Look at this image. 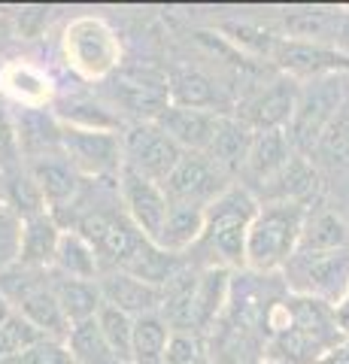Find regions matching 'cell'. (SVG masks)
I'll use <instances>...</instances> for the list:
<instances>
[{
    "label": "cell",
    "mask_w": 349,
    "mask_h": 364,
    "mask_svg": "<svg viewBox=\"0 0 349 364\" xmlns=\"http://www.w3.org/2000/svg\"><path fill=\"white\" fill-rule=\"evenodd\" d=\"M100 337L107 340L109 352L119 358V364H131V343H134V318L116 306L104 304L95 316Z\"/></svg>",
    "instance_id": "f546056e"
},
{
    "label": "cell",
    "mask_w": 349,
    "mask_h": 364,
    "mask_svg": "<svg viewBox=\"0 0 349 364\" xmlns=\"http://www.w3.org/2000/svg\"><path fill=\"white\" fill-rule=\"evenodd\" d=\"M64 346H67V352H70L73 364H119V358L109 352L107 340L100 337L95 318L80 322V325H70V334H67Z\"/></svg>",
    "instance_id": "f1b7e54d"
},
{
    "label": "cell",
    "mask_w": 349,
    "mask_h": 364,
    "mask_svg": "<svg viewBox=\"0 0 349 364\" xmlns=\"http://www.w3.org/2000/svg\"><path fill=\"white\" fill-rule=\"evenodd\" d=\"M322 46L349 58V13H328V28H325Z\"/></svg>",
    "instance_id": "e575fe53"
},
{
    "label": "cell",
    "mask_w": 349,
    "mask_h": 364,
    "mask_svg": "<svg viewBox=\"0 0 349 364\" xmlns=\"http://www.w3.org/2000/svg\"><path fill=\"white\" fill-rule=\"evenodd\" d=\"M28 173H31L33 186H37L49 213L73 203V198L80 195V173L70 167V161H67L64 155L37 158V161H31Z\"/></svg>",
    "instance_id": "e0dca14e"
},
{
    "label": "cell",
    "mask_w": 349,
    "mask_h": 364,
    "mask_svg": "<svg viewBox=\"0 0 349 364\" xmlns=\"http://www.w3.org/2000/svg\"><path fill=\"white\" fill-rule=\"evenodd\" d=\"M4 203L9 210H13L21 222L31 219V215H40V213H49L46 203H43L37 186H33V179L28 170H6V198Z\"/></svg>",
    "instance_id": "4dcf8cb0"
},
{
    "label": "cell",
    "mask_w": 349,
    "mask_h": 364,
    "mask_svg": "<svg viewBox=\"0 0 349 364\" xmlns=\"http://www.w3.org/2000/svg\"><path fill=\"white\" fill-rule=\"evenodd\" d=\"M164 364H204V346L195 331H171Z\"/></svg>",
    "instance_id": "836d02e7"
},
{
    "label": "cell",
    "mask_w": 349,
    "mask_h": 364,
    "mask_svg": "<svg viewBox=\"0 0 349 364\" xmlns=\"http://www.w3.org/2000/svg\"><path fill=\"white\" fill-rule=\"evenodd\" d=\"M40 340H43V334L37 331V328H33L28 318H21L13 310V316H9L6 322L0 325V361H13L18 355H25V352L33 343H40Z\"/></svg>",
    "instance_id": "1f68e13d"
},
{
    "label": "cell",
    "mask_w": 349,
    "mask_h": 364,
    "mask_svg": "<svg viewBox=\"0 0 349 364\" xmlns=\"http://www.w3.org/2000/svg\"><path fill=\"white\" fill-rule=\"evenodd\" d=\"M252 136H255V134L246 128L240 119L222 116L216 134H213L210 149H207L204 155L222 170V173H237V170L243 173V164H246V155H249Z\"/></svg>",
    "instance_id": "44dd1931"
},
{
    "label": "cell",
    "mask_w": 349,
    "mask_h": 364,
    "mask_svg": "<svg viewBox=\"0 0 349 364\" xmlns=\"http://www.w3.org/2000/svg\"><path fill=\"white\" fill-rule=\"evenodd\" d=\"M337 322H340V328H343V331H346V337H349V291H346V298H343V304L340 306H337Z\"/></svg>",
    "instance_id": "8d00e7d4"
},
{
    "label": "cell",
    "mask_w": 349,
    "mask_h": 364,
    "mask_svg": "<svg viewBox=\"0 0 349 364\" xmlns=\"http://www.w3.org/2000/svg\"><path fill=\"white\" fill-rule=\"evenodd\" d=\"M179 158H183V149L159 128V122H137L122 136V161H125L122 167L159 186L171 176Z\"/></svg>",
    "instance_id": "52a82bcc"
},
{
    "label": "cell",
    "mask_w": 349,
    "mask_h": 364,
    "mask_svg": "<svg viewBox=\"0 0 349 364\" xmlns=\"http://www.w3.org/2000/svg\"><path fill=\"white\" fill-rule=\"evenodd\" d=\"M61 124V122H58ZM61 155L80 176L109 179L122 170V136L116 131H85L61 124Z\"/></svg>",
    "instance_id": "8992f818"
},
{
    "label": "cell",
    "mask_w": 349,
    "mask_h": 364,
    "mask_svg": "<svg viewBox=\"0 0 349 364\" xmlns=\"http://www.w3.org/2000/svg\"><path fill=\"white\" fill-rule=\"evenodd\" d=\"M316 364H349V337L343 340V343H337L331 352H325Z\"/></svg>",
    "instance_id": "d590c367"
},
{
    "label": "cell",
    "mask_w": 349,
    "mask_h": 364,
    "mask_svg": "<svg viewBox=\"0 0 349 364\" xmlns=\"http://www.w3.org/2000/svg\"><path fill=\"white\" fill-rule=\"evenodd\" d=\"M340 104H343V82L337 73L310 79L307 85H301L295 112H291V122L286 128L291 146L313 149L316 143H322V136L328 131V124L334 122Z\"/></svg>",
    "instance_id": "5b68a950"
},
{
    "label": "cell",
    "mask_w": 349,
    "mask_h": 364,
    "mask_svg": "<svg viewBox=\"0 0 349 364\" xmlns=\"http://www.w3.org/2000/svg\"><path fill=\"white\" fill-rule=\"evenodd\" d=\"M298 82L291 76H279L274 82H267L255 91V95L240 107V122L249 128L252 134L262 131H286L295 112V100H298Z\"/></svg>",
    "instance_id": "8fae6325"
},
{
    "label": "cell",
    "mask_w": 349,
    "mask_h": 364,
    "mask_svg": "<svg viewBox=\"0 0 349 364\" xmlns=\"http://www.w3.org/2000/svg\"><path fill=\"white\" fill-rule=\"evenodd\" d=\"M61 52L70 70H76L82 79H104L119 70L122 46L119 37L104 18L82 16L73 18L64 31Z\"/></svg>",
    "instance_id": "277c9868"
},
{
    "label": "cell",
    "mask_w": 349,
    "mask_h": 364,
    "mask_svg": "<svg viewBox=\"0 0 349 364\" xmlns=\"http://www.w3.org/2000/svg\"><path fill=\"white\" fill-rule=\"evenodd\" d=\"M52 267L58 270V277H67V279H88V282H97L100 258H97V252H95V246L88 243L80 231H73V228H64V231H61V240H58V249H55Z\"/></svg>",
    "instance_id": "603a6c76"
},
{
    "label": "cell",
    "mask_w": 349,
    "mask_h": 364,
    "mask_svg": "<svg viewBox=\"0 0 349 364\" xmlns=\"http://www.w3.org/2000/svg\"><path fill=\"white\" fill-rule=\"evenodd\" d=\"M119 100L134 112L140 122H155L171 107V91H167V73L159 70H125L119 73L116 85Z\"/></svg>",
    "instance_id": "4fadbf2b"
},
{
    "label": "cell",
    "mask_w": 349,
    "mask_h": 364,
    "mask_svg": "<svg viewBox=\"0 0 349 364\" xmlns=\"http://www.w3.org/2000/svg\"><path fill=\"white\" fill-rule=\"evenodd\" d=\"M310 207L291 200H264L258 203V213L246 234V258L243 267L255 273H274L289 264V258L298 252L301 228Z\"/></svg>",
    "instance_id": "6da1fadb"
},
{
    "label": "cell",
    "mask_w": 349,
    "mask_h": 364,
    "mask_svg": "<svg viewBox=\"0 0 349 364\" xmlns=\"http://www.w3.org/2000/svg\"><path fill=\"white\" fill-rule=\"evenodd\" d=\"M0 91L16 100L21 109H46L52 104L49 76L25 61H13L0 67Z\"/></svg>",
    "instance_id": "ffe728a7"
},
{
    "label": "cell",
    "mask_w": 349,
    "mask_h": 364,
    "mask_svg": "<svg viewBox=\"0 0 349 364\" xmlns=\"http://www.w3.org/2000/svg\"><path fill=\"white\" fill-rule=\"evenodd\" d=\"M159 128L171 136L183 152H195L204 155L213 143L222 116L219 112H207V109H183V107H167L159 119Z\"/></svg>",
    "instance_id": "9a60e30c"
},
{
    "label": "cell",
    "mask_w": 349,
    "mask_h": 364,
    "mask_svg": "<svg viewBox=\"0 0 349 364\" xmlns=\"http://www.w3.org/2000/svg\"><path fill=\"white\" fill-rule=\"evenodd\" d=\"M258 213V200L249 188L231 186L222 198H216L204 210V231H200V246L213 258V267H243L246 258V234Z\"/></svg>",
    "instance_id": "7a4b0ae2"
},
{
    "label": "cell",
    "mask_w": 349,
    "mask_h": 364,
    "mask_svg": "<svg viewBox=\"0 0 349 364\" xmlns=\"http://www.w3.org/2000/svg\"><path fill=\"white\" fill-rule=\"evenodd\" d=\"M119 195H122V207H125L128 222L137 228L149 243H155L161 225L167 219V210H171V200H167L164 188L159 182L143 179L140 173L122 167L119 170Z\"/></svg>",
    "instance_id": "9c48e42d"
},
{
    "label": "cell",
    "mask_w": 349,
    "mask_h": 364,
    "mask_svg": "<svg viewBox=\"0 0 349 364\" xmlns=\"http://www.w3.org/2000/svg\"><path fill=\"white\" fill-rule=\"evenodd\" d=\"M9 316H13V304H9V298H6L4 291H0V325H4Z\"/></svg>",
    "instance_id": "74e56055"
},
{
    "label": "cell",
    "mask_w": 349,
    "mask_h": 364,
    "mask_svg": "<svg viewBox=\"0 0 349 364\" xmlns=\"http://www.w3.org/2000/svg\"><path fill=\"white\" fill-rule=\"evenodd\" d=\"M161 188L171 203L207 210L210 203L222 198L231 186H228V173H222L207 155L183 152L179 164L171 170V176L161 182Z\"/></svg>",
    "instance_id": "ba28073f"
},
{
    "label": "cell",
    "mask_w": 349,
    "mask_h": 364,
    "mask_svg": "<svg viewBox=\"0 0 349 364\" xmlns=\"http://www.w3.org/2000/svg\"><path fill=\"white\" fill-rule=\"evenodd\" d=\"M97 289H100L104 304L128 313L131 318L155 316L161 310V289L152 286V282L131 277L125 270H109L104 277H97Z\"/></svg>",
    "instance_id": "5bb4252c"
},
{
    "label": "cell",
    "mask_w": 349,
    "mask_h": 364,
    "mask_svg": "<svg viewBox=\"0 0 349 364\" xmlns=\"http://www.w3.org/2000/svg\"><path fill=\"white\" fill-rule=\"evenodd\" d=\"M52 291L61 304V313L70 325H80L95 318L97 310L104 306V298H100V289L97 282H88V279H67L58 277L52 282Z\"/></svg>",
    "instance_id": "4316f807"
},
{
    "label": "cell",
    "mask_w": 349,
    "mask_h": 364,
    "mask_svg": "<svg viewBox=\"0 0 349 364\" xmlns=\"http://www.w3.org/2000/svg\"><path fill=\"white\" fill-rule=\"evenodd\" d=\"M18 243H21V219L0 200V273L18 264Z\"/></svg>",
    "instance_id": "d6a6232c"
},
{
    "label": "cell",
    "mask_w": 349,
    "mask_h": 364,
    "mask_svg": "<svg viewBox=\"0 0 349 364\" xmlns=\"http://www.w3.org/2000/svg\"><path fill=\"white\" fill-rule=\"evenodd\" d=\"M291 158H295V146H291L286 131H262L252 136L243 173L264 188L270 179H276L289 167Z\"/></svg>",
    "instance_id": "ac0fdd59"
},
{
    "label": "cell",
    "mask_w": 349,
    "mask_h": 364,
    "mask_svg": "<svg viewBox=\"0 0 349 364\" xmlns=\"http://www.w3.org/2000/svg\"><path fill=\"white\" fill-rule=\"evenodd\" d=\"M340 249H349V222L331 210H310L301 228L298 252H340Z\"/></svg>",
    "instance_id": "7402d4cb"
},
{
    "label": "cell",
    "mask_w": 349,
    "mask_h": 364,
    "mask_svg": "<svg viewBox=\"0 0 349 364\" xmlns=\"http://www.w3.org/2000/svg\"><path fill=\"white\" fill-rule=\"evenodd\" d=\"M167 91H171V107L207 109L219 112V116L228 112L222 88L204 70H195V67H176V70L167 73Z\"/></svg>",
    "instance_id": "2e32d148"
},
{
    "label": "cell",
    "mask_w": 349,
    "mask_h": 364,
    "mask_svg": "<svg viewBox=\"0 0 349 364\" xmlns=\"http://www.w3.org/2000/svg\"><path fill=\"white\" fill-rule=\"evenodd\" d=\"M286 282L298 298L340 306L349 291V249L340 252H295L289 258Z\"/></svg>",
    "instance_id": "3957f363"
},
{
    "label": "cell",
    "mask_w": 349,
    "mask_h": 364,
    "mask_svg": "<svg viewBox=\"0 0 349 364\" xmlns=\"http://www.w3.org/2000/svg\"><path fill=\"white\" fill-rule=\"evenodd\" d=\"M231 294V270L225 267H204L198 270L195 282V328H207L216 322L219 313L225 310Z\"/></svg>",
    "instance_id": "d4e9b609"
},
{
    "label": "cell",
    "mask_w": 349,
    "mask_h": 364,
    "mask_svg": "<svg viewBox=\"0 0 349 364\" xmlns=\"http://www.w3.org/2000/svg\"><path fill=\"white\" fill-rule=\"evenodd\" d=\"M40 273H33V279L21 282V286L9 294V304H16V313L21 318H28L43 337L64 343L67 334H70V322H67L61 313V304L52 291V282L40 279Z\"/></svg>",
    "instance_id": "7c38bea8"
},
{
    "label": "cell",
    "mask_w": 349,
    "mask_h": 364,
    "mask_svg": "<svg viewBox=\"0 0 349 364\" xmlns=\"http://www.w3.org/2000/svg\"><path fill=\"white\" fill-rule=\"evenodd\" d=\"M64 228L52 213H40L21 222V243H18V267L28 270H49L55 261Z\"/></svg>",
    "instance_id": "d6986e66"
},
{
    "label": "cell",
    "mask_w": 349,
    "mask_h": 364,
    "mask_svg": "<svg viewBox=\"0 0 349 364\" xmlns=\"http://www.w3.org/2000/svg\"><path fill=\"white\" fill-rule=\"evenodd\" d=\"M200 231H204V210L171 203L167 219L161 225L159 237H155V246L164 249L167 255H183L200 240Z\"/></svg>",
    "instance_id": "cb8c5ba5"
},
{
    "label": "cell",
    "mask_w": 349,
    "mask_h": 364,
    "mask_svg": "<svg viewBox=\"0 0 349 364\" xmlns=\"http://www.w3.org/2000/svg\"><path fill=\"white\" fill-rule=\"evenodd\" d=\"M167 340H171V328L164 325V318L159 313L134 318L131 364H164Z\"/></svg>",
    "instance_id": "83f0119b"
},
{
    "label": "cell",
    "mask_w": 349,
    "mask_h": 364,
    "mask_svg": "<svg viewBox=\"0 0 349 364\" xmlns=\"http://www.w3.org/2000/svg\"><path fill=\"white\" fill-rule=\"evenodd\" d=\"M262 364H276V361H267V358H264V361H262Z\"/></svg>",
    "instance_id": "f35d334b"
},
{
    "label": "cell",
    "mask_w": 349,
    "mask_h": 364,
    "mask_svg": "<svg viewBox=\"0 0 349 364\" xmlns=\"http://www.w3.org/2000/svg\"><path fill=\"white\" fill-rule=\"evenodd\" d=\"M316 191H319L316 167L304 155H295L283 173L264 186V198L267 200H291V203H304V207H307V200L316 198Z\"/></svg>",
    "instance_id": "484cf974"
},
{
    "label": "cell",
    "mask_w": 349,
    "mask_h": 364,
    "mask_svg": "<svg viewBox=\"0 0 349 364\" xmlns=\"http://www.w3.org/2000/svg\"><path fill=\"white\" fill-rule=\"evenodd\" d=\"M267 61H274L279 70H286L295 82L298 79H319V76H334L340 70H349V58H343L340 52L319 43H304L289 37L274 40Z\"/></svg>",
    "instance_id": "30bf717a"
}]
</instances>
